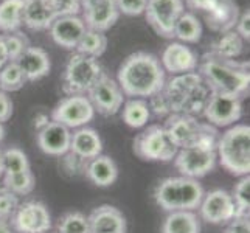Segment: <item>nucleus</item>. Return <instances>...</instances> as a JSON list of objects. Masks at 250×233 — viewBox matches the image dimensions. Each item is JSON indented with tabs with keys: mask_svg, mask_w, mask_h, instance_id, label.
Masks as SVG:
<instances>
[{
	"mask_svg": "<svg viewBox=\"0 0 250 233\" xmlns=\"http://www.w3.org/2000/svg\"><path fill=\"white\" fill-rule=\"evenodd\" d=\"M160 64L165 73L168 72L172 76H176L188 72H196L197 64H199V58H197V55L187 44L171 42L163 50Z\"/></svg>",
	"mask_w": 250,
	"mask_h": 233,
	"instance_id": "17",
	"label": "nucleus"
},
{
	"mask_svg": "<svg viewBox=\"0 0 250 233\" xmlns=\"http://www.w3.org/2000/svg\"><path fill=\"white\" fill-rule=\"evenodd\" d=\"M244 51V41L235 30L218 33L211 41L208 53L222 59H238Z\"/></svg>",
	"mask_w": 250,
	"mask_h": 233,
	"instance_id": "26",
	"label": "nucleus"
},
{
	"mask_svg": "<svg viewBox=\"0 0 250 233\" xmlns=\"http://www.w3.org/2000/svg\"><path fill=\"white\" fill-rule=\"evenodd\" d=\"M202 80L214 93L233 95L243 98L249 95V63H239L238 59H222L205 53L197 64Z\"/></svg>",
	"mask_w": 250,
	"mask_h": 233,
	"instance_id": "2",
	"label": "nucleus"
},
{
	"mask_svg": "<svg viewBox=\"0 0 250 233\" xmlns=\"http://www.w3.org/2000/svg\"><path fill=\"white\" fill-rule=\"evenodd\" d=\"M3 177V159H2V149H0V179Z\"/></svg>",
	"mask_w": 250,
	"mask_h": 233,
	"instance_id": "51",
	"label": "nucleus"
},
{
	"mask_svg": "<svg viewBox=\"0 0 250 233\" xmlns=\"http://www.w3.org/2000/svg\"><path fill=\"white\" fill-rule=\"evenodd\" d=\"M123 122L134 129H140L148 125L151 118V110L148 106V101L143 98H131L123 105V112H122Z\"/></svg>",
	"mask_w": 250,
	"mask_h": 233,
	"instance_id": "30",
	"label": "nucleus"
},
{
	"mask_svg": "<svg viewBox=\"0 0 250 233\" xmlns=\"http://www.w3.org/2000/svg\"><path fill=\"white\" fill-rule=\"evenodd\" d=\"M224 233H250L249 216H235L227 224Z\"/></svg>",
	"mask_w": 250,
	"mask_h": 233,
	"instance_id": "44",
	"label": "nucleus"
},
{
	"mask_svg": "<svg viewBox=\"0 0 250 233\" xmlns=\"http://www.w3.org/2000/svg\"><path fill=\"white\" fill-rule=\"evenodd\" d=\"M202 31V23L197 16L191 11H184L174 27V38H177L182 44H196L201 41Z\"/></svg>",
	"mask_w": 250,
	"mask_h": 233,
	"instance_id": "29",
	"label": "nucleus"
},
{
	"mask_svg": "<svg viewBox=\"0 0 250 233\" xmlns=\"http://www.w3.org/2000/svg\"><path fill=\"white\" fill-rule=\"evenodd\" d=\"M48 123H50V118L47 114H44V112H38L33 118V126H34V129H36V132H39L41 129L45 127Z\"/></svg>",
	"mask_w": 250,
	"mask_h": 233,
	"instance_id": "47",
	"label": "nucleus"
},
{
	"mask_svg": "<svg viewBox=\"0 0 250 233\" xmlns=\"http://www.w3.org/2000/svg\"><path fill=\"white\" fill-rule=\"evenodd\" d=\"M53 6L58 17L59 16H80L81 0H48Z\"/></svg>",
	"mask_w": 250,
	"mask_h": 233,
	"instance_id": "41",
	"label": "nucleus"
},
{
	"mask_svg": "<svg viewBox=\"0 0 250 233\" xmlns=\"http://www.w3.org/2000/svg\"><path fill=\"white\" fill-rule=\"evenodd\" d=\"M2 38H3V44H5L8 61H17V59L22 56L23 51L30 47L28 38L21 31L2 34Z\"/></svg>",
	"mask_w": 250,
	"mask_h": 233,
	"instance_id": "38",
	"label": "nucleus"
},
{
	"mask_svg": "<svg viewBox=\"0 0 250 233\" xmlns=\"http://www.w3.org/2000/svg\"><path fill=\"white\" fill-rule=\"evenodd\" d=\"M202 115L214 127L231 126L243 117V98L211 92Z\"/></svg>",
	"mask_w": 250,
	"mask_h": 233,
	"instance_id": "13",
	"label": "nucleus"
},
{
	"mask_svg": "<svg viewBox=\"0 0 250 233\" xmlns=\"http://www.w3.org/2000/svg\"><path fill=\"white\" fill-rule=\"evenodd\" d=\"M5 135H6V129H5L3 123H0V143H2V142H3V139H5Z\"/></svg>",
	"mask_w": 250,
	"mask_h": 233,
	"instance_id": "50",
	"label": "nucleus"
},
{
	"mask_svg": "<svg viewBox=\"0 0 250 233\" xmlns=\"http://www.w3.org/2000/svg\"><path fill=\"white\" fill-rule=\"evenodd\" d=\"M85 30H87V27H85L81 16H59L51 23L50 34L55 44H58L59 47L65 50H76Z\"/></svg>",
	"mask_w": 250,
	"mask_h": 233,
	"instance_id": "18",
	"label": "nucleus"
},
{
	"mask_svg": "<svg viewBox=\"0 0 250 233\" xmlns=\"http://www.w3.org/2000/svg\"><path fill=\"white\" fill-rule=\"evenodd\" d=\"M25 83L27 80L16 61H8L0 68V90L2 92H17L23 87Z\"/></svg>",
	"mask_w": 250,
	"mask_h": 233,
	"instance_id": "32",
	"label": "nucleus"
},
{
	"mask_svg": "<svg viewBox=\"0 0 250 233\" xmlns=\"http://www.w3.org/2000/svg\"><path fill=\"white\" fill-rule=\"evenodd\" d=\"M89 233H126L125 214L114 205H100L87 216Z\"/></svg>",
	"mask_w": 250,
	"mask_h": 233,
	"instance_id": "20",
	"label": "nucleus"
},
{
	"mask_svg": "<svg viewBox=\"0 0 250 233\" xmlns=\"http://www.w3.org/2000/svg\"><path fill=\"white\" fill-rule=\"evenodd\" d=\"M87 98L92 103L95 112L104 117L118 114L125 105V93L120 89L118 83L106 73H103L87 92Z\"/></svg>",
	"mask_w": 250,
	"mask_h": 233,
	"instance_id": "14",
	"label": "nucleus"
},
{
	"mask_svg": "<svg viewBox=\"0 0 250 233\" xmlns=\"http://www.w3.org/2000/svg\"><path fill=\"white\" fill-rule=\"evenodd\" d=\"M19 196L10 191L8 188H0V221L10 222L16 209L19 207Z\"/></svg>",
	"mask_w": 250,
	"mask_h": 233,
	"instance_id": "39",
	"label": "nucleus"
},
{
	"mask_svg": "<svg viewBox=\"0 0 250 233\" xmlns=\"http://www.w3.org/2000/svg\"><path fill=\"white\" fill-rule=\"evenodd\" d=\"M70 151L83 159H93L103 152V140L100 134L92 127H80L72 134Z\"/></svg>",
	"mask_w": 250,
	"mask_h": 233,
	"instance_id": "25",
	"label": "nucleus"
},
{
	"mask_svg": "<svg viewBox=\"0 0 250 233\" xmlns=\"http://www.w3.org/2000/svg\"><path fill=\"white\" fill-rule=\"evenodd\" d=\"M115 5L120 14L134 17L145 13L148 0H115Z\"/></svg>",
	"mask_w": 250,
	"mask_h": 233,
	"instance_id": "40",
	"label": "nucleus"
},
{
	"mask_svg": "<svg viewBox=\"0 0 250 233\" xmlns=\"http://www.w3.org/2000/svg\"><path fill=\"white\" fill-rule=\"evenodd\" d=\"M163 129L167 131L169 140L177 149L191 148V146L216 149L219 139L218 129L207 122H199L197 117L185 114H172L165 120Z\"/></svg>",
	"mask_w": 250,
	"mask_h": 233,
	"instance_id": "4",
	"label": "nucleus"
},
{
	"mask_svg": "<svg viewBox=\"0 0 250 233\" xmlns=\"http://www.w3.org/2000/svg\"><path fill=\"white\" fill-rule=\"evenodd\" d=\"M231 199L235 204L236 216H249V207H250V177L241 176L238 184L233 188Z\"/></svg>",
	"mask_w": 250,
	"mask_h": 233,
	"instance_id": "36",
	"label": "nucleus"
},
{
	"mask_svg": "<svg viewBox=\"0 0 250 233\" xmlns=\"http://www.w3.org/2000/svg\"><path fill=\"white\" fill-rule=\"evenodd\" d=\"M201 218L191 210L169 212L162 226V233H201Z\"/></svg>",
	"mask_w": 250,
	"mask_h": 233,
	"instance_id": "27",
	"label": "nucleus"
},
{
	"mask_svg": "<svg viewBox=\"0 0 250 233\" xmlns=\"http://www.w3.org/2000/svg\"><path fill=\"white\" fill-rule=\"evenodd\" d=\"M19 64L21 70L27 81H38L50 73L51 61L50 56L44 48L28 47L23 51L22 56L16 61Z\"/></svg>",
	"mask_w": 250,
	"mask_h": 233,
	"instance_id": "22",
	"label": "nucleus"
},
{
	"mask_svg": "<svg viewBox=\"0 0 250 233\" xmlns=\"http://www.w3.org/2000/svg\"><path fill=\"white\" fill-rule=\"evenodd\" d=\"M95 117V109L85 95H67L55 106L51 120L68 129H80L87 126Z\"/></svg>",
	"mask_w": 250,
	"mask_h": 233,
	"instance_id": "11",
	"label": "nucleus"
},
{
	"mask_svg": "<svg viewBox=\"0 0 250 233\" xmlns=\"http://www.w3.org/2000/svg\"><path fill=\"white\" fill-rule=\"evenodd\" d=\"M241 38H243V41L249 42L250 39V11L249 10H244L243 13L239 14L238 17V22L235 25V28H233Z\"/></svg>",
	"mask_w": 250,
	"mask_h": 233,
	"instance_id": "43",
	"label": "nucleus"
},
{
	"mask_svg": "<svg viewBox=\"0 0 250 233\" xmlns=\"http://www.w3.org/2000/svg\"><path fill=\"white\" fill-rule=\"evenodd\" d=\"M58 233H89L87 216L81 212H68L58 221Z\"/></svg>",
	"mask_w": 250,
	"mask_h": 233,
	"instance_id": "35",
	"label": "nucleus"
},
{
	"mask_svg": "<svg viewBox=\"0 0 250 233\" xmlns=\"http://www.w3.org/2000/svg\"><path fill=\"white\" fill-rule=\"evenodd\" d=\"M216 155L224 169L235 176H247L250 172V127L249 125H233L216 145Z\"/></svg>",
	"mask_w": 250,
	"mask_h": 233,
	"instance_id": "6",
	"label": "nucleus"
},
{
	"mask_svg": "<svg viewBox=\"0 0 250 233\" xmlns=\"http://www.w3.org/2000/svg\"><path fill=\"white\" fill-rule=\"evenodd\" d=\"M0 233H16L8 221H0Z\"/></svg>",
	"mask_w": 250,
	"mask_h": 233,
	"instance_id": "49",
	"label": "nucleus"
},
{
	"mask_svg": "<svg viewBox=\"0 0 250 233\" xmlns=\"http://www.w3.org/2000/svg\"><path fill=\"white\" fill-rule=\"evenodd\" d=\"M81 19L87 30L104 33L118 22L115 0H81Z\"/></svg>",
	"mask_w": 250,
	"mask_h": 233,
	"instance_id": "16",
	"label": "nucleus"
},
{
	"mask_svg": "<svg viewBox=\"0 0 250 233\" xmlns=\"http://www.w3.org/2000/svg\"><path fill=\"white\" fill-rule=\"evenodd\" d=\"M184 11V0H148L143 14L149 27L159 36L172 39L174 38V27Z\"/></svg>",
	"mask_w": 250,
	"mask_h": 233,
	"instance_id": "9",
	"label": "nucleus"
},
{
	"mask_svg": "<svg viewBox=\"0 0 250 233\" xmlns=\"http://www.w3.org/2000/svg\"><path fill=\"white\" fill-rule=\"evenodd\" d=\"M87 159L80 157L78 154L68 151L59 157V168H61L62 174L67 177H83L85 176V169H87Z\"/></svg>",
	"mask_w": 250,
	"mask_h": 233,
	"instance_id": "37",
	"label": "nucleus"
},
{
	"mask_svg": "<svg viewBox=\"0 0 250 233\" xmlns=\"http://www.w3.org/2000/svg\"><path fill=\"white\" fill-rule=\"evenodd\" d=\"M172 114L199 117L208 103L211 90L197 72L172 76L160 90Z\"/></svg>",
	"mask_w": 250,
	"mask_h": 233,
	"instance_id": "3",
	"label": "nucleus"
},
{
	"mask_svg": "<svg viewBox=\"0 0 250 233\" xmlns=\"http://www.w3.org/2000/svg\"><path fill=\"white\" fill-rule=\"evenodd\" d=\"M25 0H0V33L19 31L22 27V11Z\"/></svg>",
	"mask_w": 250,
	"mask_h": 233,
	"instance_id": "28",
	"label": "nucleus"
},
{
	"mask_svg": "<svg viewBox=\"0 0 250 233\" xmlns=\"http://www.w3.org/2000/svg\"><path fill=\"white\" fill-rule=\"evenodd\" d=\"M3 159V174H17V172L30 171V160L22 149L19 148H8L2 151Z\"/></svg>",
	"mask_w": 250,
	"mask_h": 233,
	"instance_id": "34",
	"label": "nucleus"
},
{
	"mask_svg": "<svg viewBox=\"0 0 250 233\" xmlns=\"http://www.w3.org/2000/svg\"><path fill=\"white\" fill-rule=\"evenodd\" d=\"M106 48H107V38L104 33L95 30H85L84 36L81 38L78 47H76V53L98 59L100 56L104 55Z\"/></svg>",
	"mask_w": 250,
	"mask_h": 233,
	"instance_id": "31",
	"label": "nucleus"
},
{
	"mask_svg": "<svg viewBox=\"0 0 250 233\" xmlns=\"http://www.w3.org/2000/svg\"><path fill=\"white\" fill-rule=\"evenodd\" d=\"M134 152L142 160L148 162H171L177 148L162 125H151L134 139Z\"/></svg>",
	"mask_w": 250,
	"mask_h": 233,
	"instance_id": "8",
	"label": "nucleus"
},
{
	"mask_svg": "<svg viewBox=\"0 0 250 233\" xmlns=\"http://www.w3.org/2000/svg\"><path fill=\"white\" fill-rule=\"evenodd\" d=\"M13 115V101L8 93L0 92V123H5Z\"/></svg>",
	"mask_w": 250,
	"mask_h": 233,
	"instance_id": "45",
	"label": "nucleus"
},
{
	"mask_svg": "<svg viewBox=\"0 0 250 233\" xmlns=\"http://www.w3.org/2000/svg\"><path fill=\"white\" fill-rule=\"evenodd\" d=\"M204 188L196 179L185 176L162 179L154 188V201L165 212L196 210L204 197Z\"/></svg>",
	"mask_w": 250,
	"mask_h": 233,
	"instance_id": "5",
	"label": "nucleus"
},
{
	"mask_svg": "<svg viewBox=\"0 0 250 233\" xmlns=\"http://www.w3.org/2000/svg\"><path fill=\"white\" fill-rule=\"evenodd\" d=\"M3 187L8 188L17 196H27L33 193L34 187H36V177H34L33 171L17 172V174H3Z\"/></svg>",
	"mask_w": 250,
	"mask_h": 233,
	"instance_id": "33",
	"label": "nucleus"
},
{
	"mask_svg": "<svg viewBox=\"0 0 250 233\" xmlns=\"http://www.w3.org/2000/svg\"><path fill=\"white\" fill-rule=\"evenodd\" d=\"M218 0H185V5L193 11H199L202 14H207L211 8L216 5Z\"/></svg>",
	"mask_w": 250,
	"mask_h": 233,
	"instance_id": "46",
	"label": "nucleus"
},
{
	"mask_svg": "<svg viewBox=\"0 0 250 233\" xmlns=\"http://www.w3.org/2000/svg\"><path fill=\"white\" fill-rule=\"evenodd\" d=\"M103 72L98 59L75 53L68 58L62 73V90L65 95H85L97 83Z\"/></svg>",
	"mask_w": 250,
	"mask_h": 233,
	"instance_id": "7",
	"label": "nucleus"
},
{
	"mask_svg": "<svg viewBox=\"0 0 250 233\" xmlns=\"http://www.w3.org/2000/svg\"><path fill=\"white\" fill-rule=\"evenodd\" d=\"M16 233H47L51 229V214L41 201L21 202L10 219Z\"/></svg>",
	"mask_w": 250,
	"mask_h": 233,
	"instance_id": "12",
	"label": "nucleus"
},
{
	"mask_svg": "<svg viewBox=\"0 0 250 233\" xmlns=\"http://www.w3.org/2000/svg\"><path fill=\"white\" fill-rule=\"evenodd\" d=\"M58 19V14L48 0H25L22 11V23L34 31L48 30Z\"/></svg>",
	"mask_w": 250,
	"mask_h": 233,
	"instance_id": "21",
	"label": "nucleus"
},
{
	"mask_svg": "<svg viewBox=\"0 0 250 233\" xmlns=\"http://www.w3.org/2000/svg\"><path fill=\"white\" fill-rule=\"evenodd\" d=\"M241 11L235 0H218L211 10L204 14L208 28L214 33L233 30Z\"/></svg>",
	"mask_w": 250,
	"mask_h": 233,
	"instance_id": "23",
	"label": "nucleus"
},
{
	"mask_svg": "<svg viewBox=\"0 0 250 233\" xmlns=\"http://www.w3.org/2000/svg\"><path fill=\"white\" fill-rule=\"evenodd\" d=\"M72 132L67 126L50 120V123L38 132V146L47 155L61 157L70 151Z\"/></svg>",
	"mask_w": 250,
	"mask_h": 233,
	"instance_id": "19",
	"label": "nucleus"
},
{
	"mask_svg": "<svg viewBox=\"0 0 250 233\" xmlns=\"http://www.w3.org/2000/svg\"><path fill=\"white\" fill-rule=\"evenodd\" d=\"M85 177H87L93 185L100 188H107L114 185L118 179V167L114 159L109 155H97L89 160L87 169H85Z\"/></svg>",
	"mask_w": 250,
	"mask_h": 233,
	"instance_id": "24",
	"label": "nucleus"
},
{
	"mask_svg": "<svg viewBox=\"0 0 250 233\" xmlns=\"http://www.w3.org/2000/svg\"><path fill=\"white\" fill-rule=\"evenodd\" d=\"M6 63H8V56H6V50H5V44H3V38H2V34H0V68H2Z\"/></svg>",
	"mask_w": 250,
	"mask_h": 233,
	"instance_id": "48",
	"label": "nucleus"
},
{
	"mask_svg": "<svg viewBox=\"0 0 250 233\" xmlns=\"http://www.w3.org/2000/svg\"><path fill=\"white\" fill-rule=\"evenodd\" d=\"M148 106H149L151 114H154L157 118H168V117L171 115L169 107H168V105H167V100H165V97L162 95V92H159V93H156V95H152V97L149 98Z\"/></svg>",
	"mask_w": 250,
	"mask_h": 233,
	"instance_id": "42",
	"label": "nucleus"
},
{
	"mask_svg": "<svg viewBox=\"0 0 250 233\" xmlns=\"http://www.w3.org/2000/svg\"><path fill=\"white\" fill-rule=\"evenodd\" d=\"M236 216L235 204L227 190H211L204 194L199 205V218L213 226L229 224Z\"/></svg>",
	"mask_w": 250,
	"mask_h": 233,
	"instance_id": "15",
	"label": "nucleus"
},
{
	"mask_svg": "<svg viewBox=\"0 0 250 233\" xmlns=\"http://www.w3.org/2000/svg\"><path fill=\"white\" fill-rule=\"evenodd\" d=\"M117 83L125 97L145 100L163 89L167 73L156 55L148 51H135L120 65Z\"/></svg>",
	"mask_w": 250,
	"mask_h": 233,
	"instance_id": "1",
	"label": "nucleus"
},
{
	"mask_svg": "<svg viewBox=\"0 0 250 233\" xmlns=\"http://www.w3.org/2000/svg\"><path fill=\"white\" fill-rule=\"evenodd\" d=\"M174 167L180 172V176L189 179H201L214 169L218 162L216 149H207L201 146L177 149L174 155Z\"/></svg>",
	"mask_w": 250,
	"mask_h": 233,
	"instance_id": "10",
	"label": "nucleus"
},
{
	"mask_svg": "<svg viewBox=\"0 0 250 233\" xmlns=\"http://www.w3.org/2000/svg\"><path fill=\"white\" fill-rule=\"evenodd\" d=\"M0 92H2V90H0Z\"/></svg>",
	"mask_w": 250,
	"mask_h": 233,
	"instance_id": "52",
	"label": "nucleus"
}]
</instances>
